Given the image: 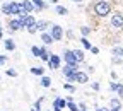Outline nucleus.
<instances>
[{
	"label": "nucleus",
	"instance_id": "14",
	"mask_svg": "<svg viewBox=\"0 0 123 111\" xmlns=\"http://www.w3.org/2000/svg\"><path fill=\"white\" fill-rule=\"evenodd\" d=\"M33 2V5H34V9H36V12H39V10H43V9H46L48 5H46L43 0H31Z\"/></svg>",
	"mask_w": 123,
	"mask_h": 111
},
{
	"label": "nucleus",
	"instance_id": "39",
	"mask_svg": "<svg viewBox=\"0 0 123 111\" xmlns=\"http://www.w3.org/2000/svg\"><path fill=\"white\" fill-rule=\"evenodd\" d=\"M96 111H104V108H96Z\"/></svg>",
	"mask_w": 123,
	"mask_h": 111
},
{
	"label": "nucleus",
	"instance_id": "32",
	"mask_svg": "<svg viewBox=\"0 0 123 111\" xmlns=\"http://www.w3.org/2000/svg\"><path fill=\"white\" fill-rule=\"evenodd\" d=\"M113 63H115V65H120V63H121V56H113V60H111Z\"/></svg>",
	"mask_w": 123,
	"mask_h": 111
},
{
	"label": "nucleus",
	"instance_id": "42",
	"mask_svg": "<svg viewBox=\"0 0 123 111\" xmlns=\"http://www.w3.org/2000/svg\"><path fill=\"white\" fill-rule=\"evenodd\" d=\"M50 2H51V4H56V2H58V0H50Z\"/></svg>",
	"mask_w": 123,
	"mask_h": 111
},
{
	"label": "nucleus",
	"instance_id": "30",
	"mask_svg": "<svg viewBox=\"0 0 123 111\" xmlns=\"http://www.w3.org/2000/svg\"><path fill=\"white\" fill-rule=\"evenodd\" d=\"M91 87H92V91H99V89H101L99 82H91Z\"/></svg>",
	"mask_w": 123,
	"mask_h": 111
},
{
	"label": "nucleus",
	"instance_id": "21",
	"mask_svg": "<svg viewBox=\"0 0 123 111\" xmlns=\"http://www.w3.org/2000/svg\"><path fill=\"white\" fill-rule=\"evenodd\" d=\"M31 74H33V75H44V68L43 67H33V68H31Z\"/></svg>",
	"mask_w": 123,
	"mask_h": 111
},
{
	"label": "nucleus",
	"instance_id": "37",
	"mask_svg": "<svg viewBox=\"0 0 123 111\" xmlns=\"http://www.w3.org/2000/svg\"><path fill=\"white\" fill-rule=\"evenodd\" d=\"M111 79H113V80H116V79H118V75H116V72H111Z\"/></svg>",
	"mask_w": 123,
	"mask_h": 111
},
{
	"label": "nucleus",
	"instance_id": "19",
	"mask_svg": "<svg viewBox=\"0 0 123 111\" xmlns=\"http://www.w3.org/2000/svg\"><path fill=\"white\" fill-rule=\"evenodd\" d=\"M110 106H111V109H121V101L118 98H113L110 101Z\"/></svg>",
	"mask_w": 123,
	"mask_h": 111
},
{
	"label": "nucleus",
	"instance_id": "35",
	"mask_svg": "<svg viewBox=\"0 0 123 111\" xmlns=\"http://www.w3.org/2000/svg\"><path fill=\"white\" fill-rule=\"evenodd\" d=\"M91 51L94 53V55H98V53H99V48H96V46H92V48H91Z\"/></svg>",
	"mask_w": 123,
	"mask_h": 111
},
{
	"label": "nucleus",
	"instance_id": "6",
	"mask_svg": "<svg viewBox=\"0 0 123 111\" xmlns=\"http://www.w3.org/2000/svg\"><path fill=\"white\" fill-rule=\"evenodd\" d=\"M60 62H62L60 56L51 53V56H50V60H48V68H60Z\"/></svg>",
	"mask_w": 123,
	"mask_h": 111
},
{
	"label": "nucleus",
	"instance_id": "20",
	"mask_svg": "<svg viewBox=\"0 0 123 111\" xmlns=\"http://www.w3.org/2000/svg\"><path fill=\"white\" fill-rule=\"evenodd\" d=\"M74 55H75V58H77V62H84V58H86V55H84V51L82 50H74Z\"/></svg>",
	"mask_w": 123,
	"mask_h": 111
},
{
	"label": "nucleus",
	"instance_id": "41",
	"mask_svg": "<svg viewBox=\"0 0 123 111\" xmlns=\"http://www.w3.org/2000/svg\"><path fill=\"white\" fill-rule=\"evenodd\" d=\"M53 111H62V109L60 108H53Z\"/></svg>",
	"mask_w": 123,
	"mask_h": 111
},
{
	"label": "nucleus",
	"instance_id": "12",
	"mask_svg": "<svg viewBox=\"0 0 123 111\" xmlns=\"http://www.w3.org/2000/svg\"><path fill=\"white\" fill-rule=\"evenodd\" d=\"M77 82H79V84H87L89 82V75L86 74V72H77Z\"/></svg>",
	"mask_w": 123,
	"mask_h": 111
},
{
	"label": "nucleus",
	"instance_id": "38",
	"mask_svg": "<svg viewBox=\"0 0 123 111\" xmlns=\"http://www.w3.org/2000/svg\"><path fill=\"white\" fill-rule=\"evenodd\" d=\"M2 36H4V31H2V27H0V39H2Z\"/></svg>",
	"mask_w": 123,
	"mask_h": 111
},
{
	"label": "nucleus",
	"instance_id": "25",
	"mask_svg": "<svg viewBox=\"0 0 123 111\" xmlns=\"http://www.w3.org/2000/svg\"><path fill=\"white\" fill-rule=\"evenodd\" d=\"M111 53H113V56H123V48L121 46H115Z\"/></svg>",
	"mask_w": 123,
	"mask_h": 111
},
{
	"label": "nucleus",
	"instance_id": "43",
	"mask_svg": "<svg viewBox=\"0 0 123 111\" xmlns=\"http://www.w3.org/2000/svg\"><path fill=\"white\" fill-rule=\"evenodd\" d=\"M111 111H121V109H111Z\"/></svg>",
	"mask_w": 123,
	"mask_h": 111
},
{
	"label": "nucleus",
	"instance_id": "28",
	"mask_svg": "<svg viewBox=\"0 0 123 111\" xmlns=\"http://www.w3.org/2000/svg\"><path fill=\"white\" fill-rule=\"evenodd\" d=\"M80 33H82V36H89L91 34V27L89 26H82L80 27Z\"/></svg>",
	"mask_w": 123,
	"mask_h": 111
},
{
	"label": "nucleus",
	"instance_id": "13",
	"mask_svg": "<svg viewBox=\"0 0 123 111\" xmlns=\"http://www.w3.org/2000/svg\"><path fill=\"white\" fill-rule=\"evenodd\" d=\"M41 41H43L44 44H51V43L55 41V38L51 36V33H43V34H41Z\"/></svg>",
	"mask_w": 123,
	"mask_h": 111
},
{
	"label": "nucleus",
	"instance_id": "31",
	"mask_svg": "<svg viewBox=\"0 0 123 111\" xmlns=\"http://www.w3.org/2000/svg\"><path fill=\"white\" fill-rule=\"evenodd\" d=\"M63 87H65L67 91H70V92H75V87H74L72 84H63Z\"/></svg>",
	"mask_w": 123,
	"mask_h": 111
},
{
	"label": "nucleus",
	"instance_id": "34",
	"mask_svg": "<svg viewBox=\"0 0 123 111\" xmlns=\"http://www.w3.org/2000/svg\"><path fill=\"white\" fill-rule=\"evenodd\" d=\"M5 62H7V56L5 55H0V65H4Z\"/></svg>",
	"mask_w": 123,
	"mask_h": 111
},
{
	"label": "nucleus",
	"instance_id": "23",
	"mask_svg": "<svg viewBox=\"0 0 123 111\" xmlns=\"http://www.w3.org/2000/svg\"><path fill=\"white\" fill-rule=\"evenodd\" d=\"M80 43H82V46H84L86 50H91V48H92V44H91V41H89V39H87L86 36H82V38H80Z\"/></svg>",
	"mask_w": 123,
	"mask_h": 111
},
{
	"label": "nucleus",
	"instance_id": "9",
	"mask_svg": "<svg viewBox=\"0 0 123 111\" xmlns=\"http://www.w3.org/2000/svg\"><path fill=\"white\" fill-rule=\"evenodd\" d=\"M110 89L113 92H116L120 98H123V84H116V82H111L110 84Z\"/></svg>",
	"mask_w": 123,
	"mask_h": 111
},
{
	"label": "nucleus",
	"instance_id": "36",
	"mask_svg": "<svg viewBox=\"0 0 123 111\" xmlns=\"http://www.w3.org/2000/svg\"><path fill=\"white\" fill-rule=\"evenodd\" d=\"M79 108H80L82 111H87V108H86V104H84V103H80V104H79Z\"/></svg>",
	"mask_w": 123,
	"mask_h": 111
},
{
	"label": "nucleus",
	"instance_id": "33",
	"mask_svg": "<svg viewBox=\"0 0 123 111\" xmlns=\"http://www.w3.org/2000/svg\"><path fill=\"white\" fill-rule=\"evenodd\" d=\"M27 31H29L31 34H36V31H38V27H36V26H33V27H29Z\"/></svg>",
	"mask_w": 123,
	"mask_h": 111
},
{
	"label": "nucleus",
	"instance_id": "27",
	"mask_svg": "<svg viewBox=\"0 0 123 111\" xmlns=\"http://www.w3.org/2000/svg\"><path fill=\"white\" fill-rule=\"evenodd\" d=\"M43 99H44V98H39V99L36 101V104L33 106V109H31V111H41V103H43Z\"/></svg>",
	"mask_w": 123,
	"mask_h": 111
},
{
	"label": "nucleus",
	"instance_id": "44",
	"mask_svg": "<svg viewBox=\"0 0 123 111\" xmlns=\"http://www.w3.org/2000/svg\"><path fill=\"white\" fill-rule=\"evenodd\" d=\"M48 111H53V109H48Z\"/></svg>",
	"mask_w": 123,
	"mask_h": 111
},
{
	"label": "nucleus",
	"instance_id": "16",
	"mask_svg": "<svg viewBox=\"0 0 123 111\" xmlns=\"http://www.w3.org/2000/svg\"><path fill=\"white\" fill-rule=\"evenodd\" d=\"M43 48H44V46H31V53H33L34 56H39L41 58V55H43Z\"/></svg>",
	"mask_w": 123,
	"mask_h": 111
},
{
	"label": "nucleus",
	"instance_id": "11",
	"mask_svg": "<svg viewBox=\"0 0 123 111\" xmlns=\"http://www.w3.org/2000/svg\"><path fill=\"white\" fill-rule=\"evenodd\" d=\"M67 104H68V101L67 99H62V98H56L53 101V108H60V109H65Z\"/></svg>",
	"mask_w": 123,
	"mask_h": 111
},
{
	"label": "nucleus",
	"instance_id": "8",
	"mask_svg": "<svg viewBox=\"0 0 123 111\" xmlns=\"http://www.w3.org/2000/svg\"><path fill=\"white\" fill-rule=\"evenodd\" d=\"M36 22H38V21H36V19L33 17V15H31V14L27 15L26 19H22V26H24L26 29H29V27H33V26H36Z\"/></svg>",
	"mask_w": 123,
	"mask_h": 111
},
{
	"label": "nucleus",
	"instance_id": "29",
	"mask_svg": "<svg viewBox=\"0 0 123 111\" xmlns=\"http://www.w3.org/2000/svg\"><path fill=\"white\" fill-rule=\"evenodd\" d=\"M5 74H7V77H17V72H15L14 68H7Z\"/></svg>",
	"mask_w": 123,
	"mask_h": 111
},
{
	"label": "nucleus",
	"instance_id": "3",
	"mask_svg": "<svg viewBox=\"0 0 123 111\" xmlns=\"http://www.w3.org/2000/svg\"><path fill=\"white\" fill-rule=\"evenodd\" d=\"M63 60L67 65H74V67H79V62H77L75 55H74V50H65L63 51Z\"/></svg>",
	"mask_w": 123,
	"mask_h": 111
},
{
	"label": "nucleus",
	"instance_id": "10",
	"mask_svg": "<svg viewBox=\"0 0 123 111\" xmlns=\"http://www.w3.org/2000/svg\"><path fill=\"white\" fill-rule=\"evenodd\" d=\"M79 72V67H74V65H65L63 67V77H68L72 74H77Z\"/></svg>",
	"mask_w": 123,
	"mask_h": 111
},
{
	"label": "nucleus",
	"instance_id": "2",
	"mask_svg": "<svg viewBox=\"0 0 123 111\" xmlns=\"http://www.w3.org/2000/svg\"><path fill=\"white\" fill-rule=\"evenodd\" d=\"M21 4H17V2H7L2 5V12L5 14V15H19V12H21Z\"/></svg>",
	"mask_w": 123,
	"mask_h": 111
},
{
	"label": "nucleus",
	"instance_id": "1",
	"mask_svg": "<svg viewBox=\"0 0 123 111\" xmlns=\"http://www.w3.org/2000/svg\"><path fill=\"white\" fill-rule=\"evenodd\" d=\"M94 12L99 15V17H106V15L111 14V5L106 2V0H98L94 4Z\"/></svg>",
	"mask_w": 123,
	"mask_h": 111
},
{
	"label": "nucleus",
	"instance_id": "26",
	"mask_svg": "<svg viewBox=\"0 0 123 111\" xmlns=\"http://www.w3.org/2000/svg\"><path fill=\"white\" fill-rule=\"evenodd\" d=\"M67 109H70V111H82L79 106H77L74 101H68V104H67Z\"/></svg>",
	"mask_w": 123,
	"mask_h": 111
},
{
	"label": "nucleus",
	"instance_id": "7",
	"mask_svg": "<svg viewBox=\"0 0 123 111\" xmlns=\"http://www.w3.org/2000/svg\"><path fill=\"white\" fill-rule=\"evenodd\" d=\"M24 26H22V21L21 19H14V21H9V29L12 31H19V29H22Z\"/></svg>",
	"mask_w": 123,
	"mask_h": 111
},
{
	"label": "nucleus",
	"instance_id": "22",
	"mask_svg": "<svg viewBox=\"0 0 123 111\" xmlns=\"http://www.w3.org/2000/svg\"><path fill=\"white\" fill-rule=\"evenodd\" d=\"M41 86H43V87H50V86H51V79L46 77V75H43V77H41Z\"/></svg>",
	"mask_w": 123,
	"mask_h": 111
},
{
	"label": "nucleus",
	"instance_id": "24",
	"mask_svg": "<svg viewBox=\"0 0 123 111\" xmlns=\"http://www.w3.org/2000/svg\"><path fill=\"white\" fill-rule=\"evenodd\" d=\"M56 14H58V15H67L68 10H67V7H63V5H56Z\"/></svg>",
	"mask_w": 123,
	"mask_h": 111
},
{
	"label": "nucleus",
	"instance_id": "4",
	"mask_svg": "<svg viewBox=\"0 0 123 111\" xmlns=\"http://www.w3.org/2000/svg\"><path fill=\"white\" fill-rule=\"evenodd\" d=\"M111 27L115 29H123V14L116 12L111 15Z\"/></svg>",
	"mask_w": 123,
	"mask_h": 111
},
{
	"label": "nucleus",
	"instance_id": "15",
	"mask_svg": "<svg viewBox=\"0 0 123 111\" xmlns=\"http://www.w3.org/2000/svg\"><path fill=\"white\" fill-rule=\"evenodd\" d=\"M36 27H38V31L46 33V29L50 27V22H48V21H38V22H36Z\"/></svg>",
	"mask_w": 123,
	"mask_h": 111
},
{
	"label": "nucleus",
	"instance_id": "17",
	"mask_svg": "<svg viewBox=\"0 0 123 111\" xmlns=\"http://www.w3.org/2000/svg\"><path fill=\"white\" fill-rule=\"evenodd\" d=\"M4 48H5L7 51H14V50H15V43L9 38V39H5V43H4Z\"/></svg>",
	"mask_w": 123,
	"mask_h": 111
},
{
	"label": "nucleus",
	"instance_id": "18",
	"mask_svg": "<svg viewBox=\"0 0 123 111\" xmlns=\"http://www.w3.org/2000/svg\"><path fill=\"white\" fill-rule=\"evenodd\" d=\"M22 7L31 14V12H33V10H36L34 9V5H33V2H31V0H22Z\"/></svg>",
	"mask_w": 123,
	"mask_h": 111
},
{
	"label": "nucleus",
	"instance_id": "40",
	"mask_svg": "<svg viewBox=\"0 0 123 111\" xmlns=\"http://www.w3.org/2000/svg\"><path fill=\"white\" fill-rule=\"evenodd\" d=\"M72 2H77V4H80V2H82V0H72Z\"/></svg>",
	"mask_w": 123,
	"mask_h": 111
},
{
	"label": "nucleus",
	"instance_id": "5",
	"mask_svg": "<svg viewBox=\"0 0 123 111\" xmlns=\"http://www.w3.org/2000/svg\"><path fill=\"white\" fill-rule=\"evenodd\" d=\"M50 33H51V36L55 38V41H60L62 38H63V27L58 26V24H55V26L50 27Z\"/></svg>",
	"mask_w": 123,
	"mask_h": 111
}]
</instances>
